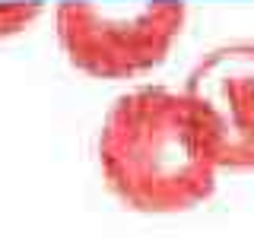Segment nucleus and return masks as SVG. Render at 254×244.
I'll return each instance as SVG.
<instances>
[{"instance_id":"nucleus-1","label":"nucleus","mask_w":254,"mask_h":244,"mask_svg":"<svg viewBox=\"0 0 254 244\" xmlns=\"http://www.w3.org/2000/svg\"><path fill=\"white\" fill-rule=\"evenodd\" d=\"M95 152L108 191L146 216L200 206L222 171L206 114L190 96L165 86H140L115 98Z\"/></svg>"},{"instance_id":"nucleus-4","label":"nucleus","mask_w":254,"mask_h":244,"mask_svg":"<svg viewBox=\"0 0 254 244\" xmlns=\"http://www.w3.org/2000/svg\"><path fill=\"white\" fill-rule=\"evenodd\" d=\"M45 13L42 0H0V42L13 38Z\"/></svg>"},{"instance_id":"nucleus-3","label":"nucleus","mask_w":254,"mask_h":244,"mask_svg":"<svg viewBox=\"0 0 254 244\" xmlns=\"http://www.w3.org/2000/svg\"><path fill=\"white\" fill-rule=\"evenodd\" d=\"M185 96L197 101L216 137L219 168H254V42L206 51L188 73Z\"/></svg>"},{"instance_id":"nucleus-2","label":"nucleus","mask_w":254,"mask_h":244,"mask_svg":"<svg viewBox=\"0 0 254 244\" xmlns=\"http://www.w3.org/2000/svg\"><path fill=\"white\" fill-rule=\"evenodd\" d=\"M185 0H64L54 10L67 60L95 80H133L159 67L185 32Z\"/></svg>"}]
</instances>
